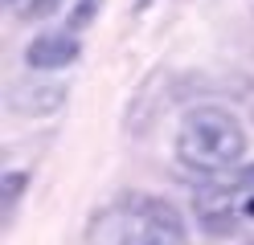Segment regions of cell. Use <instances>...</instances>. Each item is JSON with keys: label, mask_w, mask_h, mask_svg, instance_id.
Masks as SVG:
<instances>
[{"label": "cell", "mask_w": 254, "mask_h": 245, "mask_svg": "<svg viewBox=\"0 0 254 245\" xmlns=\"http://www.w3.org/2000/svg\"><path fill=\"white\" fill-rule=\"evenodd\" d=\"M99 8H103V0H78V4L70 8V29H86Z\"/></svg>", "instance_id": "52a82bcc"}, {"label": "cell", "mask_w": 254, "mask_h": 245, "mask_svg": "<svg viewBox=\"0 0 254 245\" xmlns=\"http://www.w3.org/2000/svg\"><path fill=\"white\" fill-rule=\"evenodd\" d=\"M70 90L62 86V82H17V86L8 90V110L17 114V119H50L66 106Z\"/></svg>", "instance_id": "3957f363"}, {"label": "cell", "mask_w": 254, "mask_h": 245, "mask_svg": "<svg viewBox=\"0 0 254 245\" xmlns=\"http://www.w3.org/2000/svg\"><path fill=\"white\" fill-rule=\"evenodd\" d=\"M78 53H82V41L66 29H54V33H37L25 45V65L50 74V70H66L70 61H78Z\"/></svg>", "instance_id": "5b68a950"}, {"label": "cell", "mask_w": 254, "mask_h": 245, "mask_svg": "<svg viewBox=\"0 0 254 245\" xmlns=\"http://www.w3.org/2000/svg\"><path fill=\"white\" fill-rule=\"evenodd\" d=\"M246 155V127L226 106H197L177 131V159L197 176H221Z\"/></svg>", "instance_id": "6da1fadb"}, {"label": "cell", "mask_w": 254, "mask_h": 245, "mask_svg": "<svg viewBox=\"0 0 254 245\" xmlns=\"http://www.w3.org/2000/svg\"><path fill=\"white\" fill-rule=\"evenodd\" d=\"M193 212H197V225L209 229V233H230L242 217L238 208V192L234 184H205L193 192Z\"/></svg>", "instance_id": "277c9868"}, {"label": "cell", "mask_w": 254, "mask_h": 245, "mask_svg": "<svg viewBox=\"0 0 254 245\" xmlns=\"http://www.w3.org/2000/svg\"><path fill=\"white\" fill-rule=\"evenodd\" d=\"M62 8V0H29V4L21 8V16L25 21H45V16H54Z\"/></svg>", "instance_id": "ba28073f"}, {"label": "cell", "mask_w": 254, "mask_h": 245, "mask_svg": "<svg viewBox=\"0 0 254 245\" xmlns=\"http://www.w3.org/2000/svg\"><path fill=\"white\" fill-rule=\"evenodd\" d=\"M119 245H189L185 217L160 196H135L127 204V225Z\"/></svg>", "instance_id": "7a4b0ae2"}, {"label": "cell", "mask_w": 254, "mask_h": 245, "mask_svg": "<svg viewBox=\"0 0 254 245\" xmlns=\"http://www.w3.org/2000/svg\"><path fill=\"white\" fill-rule=\"evenodd\" d=\"M25 188H29V172H21V168H12V172L0 176V204H4V212H12L21 204V192Z\"/></svg>", "instance_id": "8992f818"}, {"label": "cell", "mask_w": 254, "mask_h": 245, "mask_svg": "<svg viewBox=\"0 0 254 245\" xmlns=\"http://www.w3.org/2000/svg\"><path fill=\"white\" fill-rule=\"evenodd\" d=\"M4 4H21V0H4Z\"/></svg>", "instance_id": "9c48e42d"}]
</instances>
